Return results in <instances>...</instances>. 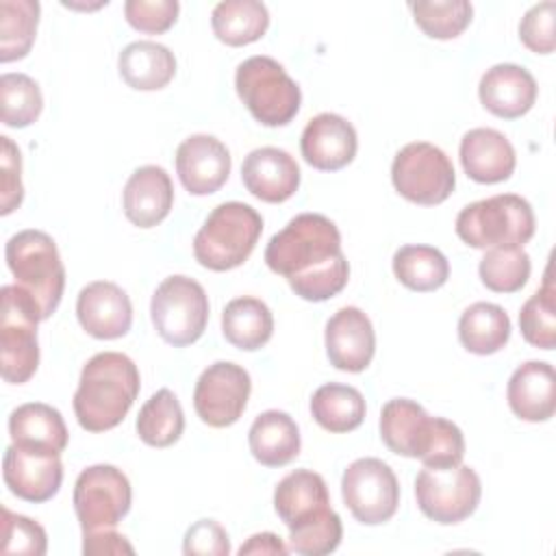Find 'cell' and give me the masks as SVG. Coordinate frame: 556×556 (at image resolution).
<instances>
[{
	"instance_id": "2",
	"label": "cell",
	"mask_w": 556,
	"mask_h": 556,
	"mask_svg": "<svg viewBox=\"0 0 556 556\" xmlns=\"http://www.w3.org/2000/svg\"><path fill=\"white\" fill-rule=\"evenodd\" d=\"M380 439L397 456L419 458L424 467H450L463 463L465 437L460 428L432 417L408 397H393L380 413Z\"/></svg>"
},
{
	"instance_id": "11",
	"label": "cell",
	"mask_w": 556,
	"mask_h": 556,
	"mask_svg": "<svg viewBox=\"0 0 556 556\" xmlns=\"http://www.w3.org/2000/svg\"><path fill=\"white\" fill-rule=\"evenodd\" d=\"M391 180L402 198L421 206L445 202L456 187L452 161L441 148L428 141L406 143L395 154Z\"/></svg>"
},
{
	"instance_id": "44",
	"label": "cell",
	"mask_w": 556,
	"mask_h": 556,
	"mask_svg": "<svg viewBox=\"0 0 556 556\" xmlns=\"http://www.w3.org/2000/svg\"><path fill=\"white\" fill-rule=\"evenodd\" d=\"M2 152H0V202L2 215L13 213L22 200H24V187H22V154L20 148L11 141V137H0Z\"/></svg>"
},
{
	"instance_id": "40",
	"label": "cell",
	"mask_w": 556,
	"mask_h": 556,
	"mask_svg": "<svg viewBox=\"0 0 556 556\" xmlns=\"http://www.w3.org/2000/svg\"><path fill=\"white\" fill-rule=\"evenodd\" d=\"M48 549L46 530L26 515L11 513L2 506V534H0V552L2 554H26V556H43Z\"/></svg>"
},
{
	"instance_id": "45",
	"label": "cell",
	"mask_w": 556,
	"mask_h": 556,
	"mask_svg": "<svg viewBox=\"0 0 556 556\" xmlns=\"http://www.w3.org/2000/svg\"><path fill=\"white\" fill-rule=\"evenodd\" d=\"M182 552L191 554H208V556H228L230 539L228 532L215 519H200L185 532Z\"/></svg>"
},
{
	"instance_id": "43",
	"label": "cell",
	"mask_w": 556,
	"mask_h": 556,
	"mask_svg": "<svg viewBox=\"0 0 556 556\" xmlns=\"http://www.w3.org/2000/svg\"><path fill=\"white\" fill-rule=\"evenodd\" d=\"M554 13L556 2L545 0L526 11L519 22V39L521 43L534 54H552L556 39H554Z\"/></svg>"
},
{
	"instance_id": "7",
	"label": "cell",
	"mask_w": 556,
	"mask_h": 556,
	"mask_svg": "<svg viewBox=\"0 0 556 556\" xmlns=\"http://www.w3.org/2000/svg\"><path fill=\"white\" fill-rule=\"evenodd\" d=\"M235 89L250 115L269 128L287 126L300 111L302 91L271 56H250L235 72Z\"/></svg>"
},
{
	"instance_id": "10",
	"label": "cell",
	"mask_w": 556,
	"mask_h": 556,
	"mask_svg": "<svg viewBox=\"0 0 556 556\" xmlns=\"http://www.w3.org/2000/svg\"><path fill=\"white\" fill-rule=\"evenodd\" d=\"M482 482L473 467H424L415 478V500L419 510L441 523L452 526L465 521L478 508Z\"/></svg>"
},
{
	"instance_id": "39",
	"label": "cell",
	"mask_w": 556,
	"mask_h": 556,
	"mask_svg": "<svg viewBox=\"0 0 556 556\" xmlns=\"http://www.w3.org/2000/svg\"><path fill=\"white\" fill-rule=\"evenodd\" d=\"M415 24L432 39H454L469 24L473 7L467 0H419L410 4Z\"/></svg>"
},
{
	"instance_id": "31",
	"label": "cell",
	"mask_w": 556,
	"mask_h": 556,
	"mask_svg": "<svg viewBox=\"0 0 556 556\" xmlns=\"http://www.w3.org/2000/svg\"><path fill=\"white\" fill-rule=\"evenodd\" d=\"M365 397L356 387L328 382L321 384L311 397L313 419L332 434H345L356 430L365 419Z\"/></svg>"
},
{
	"instance_id": "3",
	"label": "cell",
	"mask_w": 556,
	"mask_h": 556,
	"mask_svg": "<svg viewBox=\"0 0 556 556\" xmlns=\"http://www.w3.org/2000/svg\"><path fill=\"white\" fill-rule=\"evenodd\" d=\"M141 378L135 361L122 352L91 356L74 393V415L83 430L106 432L122 424L135 404Z\"/></svg>"
},
{
	"instance_id": "25",
	"label": "cell",
	"mask_w": 556,
	"mask_h": 556,
	"mask_svg": "<svg viewBox=\"0 0 556 556\" xmlns=\"http://www.w3.org/2000/svg\"><path fill=\"white\" fill-rule=\"evenodd\" d=\"M510 410L523 421H547L556 410V374L547 361L521 363L506 387Z\"/></svg>"
},
{
	"instance_id": "32",
	"label": "cell",
	"mask_w": 556,
	"mask_h": 556,
	"mask_svg": "<svg viewBox=\"0 0 556 556\" xmlns=\"http://www.w3.org/2000/svg\"><path fill=\"white\" fill-rule=\"evenodd\" d=\"M215 37L232 48L258 41L269 28V11L256 0H224L211 13Z\"/></svg>"
},
{
	"instance_id": "41",
	"label": "cell",
	"mask_w": 556,
	"mask_h": 556,
	"mask_svg": "<svg viewBox=\"0 0 556 556\" xmlns=\"http://www.w3.org/2000/svg\"><path fill=\"white\" fill-rule=\"evenodd\" d=\"M343 539V523L337 513L311 523L306 528L289 532V549L302 556H324L339 547Z\"/></svg>"
},
{
	"instance_id": "16",
	"label": "cell",
	"mask_w": 556,
	"mask_h": 556,
	"mask_svg": "<svg viewBox=\"0 0 556 556\" xmlns=\"http://www.w3.org/2000/svg\"><path fill=\"white\" fill-rule=\"evenodd\" d=\"M228 148L213 135H191L176 150V174L191 195H211L230 176Z\"/></svg>"
},
{
	"instance_id": "13",
	"label": "cell",
	"mask_w": 556,
	"mask_h": 556,
	"mask_svg": "<svg viewBox=\"0 0 556 556\" xmlns=\"http://www.w3.org/2000/svg\"><path fill=\"white\" fill-rule=\"evenodd\" d=\"M341 495L352 517L365 526L389 521L400 506V482L380 458H358L341 478Z\"/></svg>"
},
{
	"instance_id": "33",
	"label": "cell",
	"mask_w": 556,
	"mask_h": 556,
	"mask_svg": "<svg viewBox=\"0 0 556 556\" xmlns=\"http://www.w3.org/2000/svg\"><path fill=\"white\" fill-rule=\"evenodd\" d=\"M393 274L410 291L428 293L441 289L450 278L445 254L432 245L410 243L393 254Z\"/></svg>"
},
{
	"instance_id": "20",
	"label": "cell",
	"mask_w": 556,
	"mask_h": 556,
	"mask_svg": "<svg viewBox=\"0 0 556 556\" xmlns=\"http://www.w3.org/2000/svg\"><path fill=\"white\" fill-rule=\"evenodd\" d=\"M300 150L311 167L319 172H339L354 161L358 137L345 117L337 113H319L304 126Z\"/></svg>"
},
{
	"instance_id": "1",
	"label": "cell",
	"mask_w": 556,
	"mask_h": 556,
	"mask_svg": "<svg viewBox=\"0 0 556 556\" xmlns=\"http://www.w3.org/2000/svg\"><path fill=\"white\" fill-rule=\"evenodd\" d=\"M265 263L287 278L291 291L306 302H326L343 291L350 263L341 250V232L321 213H300L265 248Z\"/></svg>"
},
{
	"instance_id": "26",
	"label": "cell",
	"mask_w": 556,
	"mask_h": 556,
	"mask_svg": "<svg viewBox=\"0 0 556 556\" xmlns=\"http://www.w3.org/2000/svg\"><path fill=\"white\" fill-rule=\"evenodd\" d=\"M252 456L265 467H285L300 454V428L285 410L261 413L248 432Z\"/></svg>"
},
{
	"instance_id": "47",
	"label": "cell",
	"mask_w": 556,
	"mask_h": 556,
	"mask_svg": "<svg viewBox=\"0 0 556 556\" xmlns=\"http://www.w3.org/2000/svg\"><path fill=\"white\" fill-rule=\"evenodd\" d=\"M241 556L248 554H289V547L282 543V539L274 532H261V534H252L241 547H239Z\"/></svg>"
},
{
	"instance_id": "17",
	"label": "cell",
	"mask_w": 556,
	"mask_h": 556,
	"mask_svg": "<svg viewBox=\"0 0 556 556\" xmlns=\"http://www.w3.org/2000/svg\"><path fill=\"white\" fill-rule=\"evenodd\" d=\"M76 317L93 339H119L132 326V304L126 291L111 280L85 285L76 298Z\"/></svg>"
},
{
	"instance_id": "4",
	"label": "cell",
	"mask_w": 556,
	"mask_h": 556,
	"mask_svg": "<svg viewBox=\"0 0 556 556\" xmlns=\"http://www.w3.org/2000/svg\"><path fill=\"white\" fill-rule=\"evenodd\" d=\"M263 217L245 202L217 204L193 237L195 261L211 271H228L243 265L258 243Z\"/></svg>"
},
{
	"instance_id": "19",
	"label": "cell",
	"mask_w": 556,
	"mask_h": 556,
	"mask_svg": "<svg viewBox=\"0 0 556 556\" xmlns=\"http://www.w3.org/2000/svg\"><path fill=\"white\" fill-rule=\"evenodd\" d=\"M274 508L289 532L317 523L334 513L326 480L311 469H295L276 484Z\"/></svg>"
},
{
	"instance_id": "24",
	"label": "cell",
	"mask_w": 556,
	"mask_h": 556,
	"mask_svg": "<svg viewBox=\"0 0 556 556\" xmlns=\"http://www.w3.org/2000/svg\"><path fill=\"white\" fill-rule=\"evenodd\" d=\"M124 215L139 228L161 224L174 204V185L169 174L159 165L137 167L124 185Z\"/></svg>"
},
{
	"instance_id": "27",
	"label": "cell",
	"mask_w": 556,
	"mask_h": 556,
	"mask_svg": "<svg viewBox=\"0 0 556 556\" xmlns=\"http://www.w3.org/2000/svg\"><path fill=\"white\" fill-rule=\"evenodd\" d=\"M122 80L137 91H159L176 76L174 52L156 41H132L117 59Z\"/></svg>"
},
{
	"instance_id": "29",
	"label": "cell",
	"mask_w": 556,
	"mask_h": 556,
	"mask_svg": "<svg viewBox=\"0 0 556 556\" xmlns=\"http://www.w3.org/2000/svg\"><path fill=\"white\" fill-rule=\"evenodd\" d=\"M222 334L239 350H261L274 334V315L258 298H235L224 306Z\"/></svg>"
},
{
	"instance_id": "46",
	"label": "cell",
	"mask_w": 556,
	"mask_h": 556,
	"mask_svg": "<svg viewBox=\"0 0 556 556\" xmlns=\"http://www.w3.org/2000/svg\"><path fill=\"white\" fill-rule=\"evenodd\" d=\"M83 554L100 556V554H135V547L126 541L124 534L113 530L83 532Z\"/></svg>"
},
{
	"instance_id": "28",
	"label": "cell",
	"mask_w": 556,
	"mask_h": 556,
	"mask_svg": "<svg viewBox=\"0 0 556 556\" xmlns=\"http://www.w3.org/2000/svg\"><path fill=\"white\" fill-rule=\"evenodd\" d=\"M9 437L11 443L20 447L52 450L59 454L67 447L70 441L61 413L43 402H28L11 410Z\"/></svg>"
},
{
	"instance_id": "14",
	"label": "cell",
	"mask_w": 556,
	"mask_h": 556,
	"mask_svg": "<svg viewBox=\"0 0 556 556\" xmlns=\"http://www.w3.org/2000/svg\"><path fill=\"white\" fill-rule=\"evenodd\" d=\"M252 391L250 374L232 363L217 361L208 365L193 389V408L211 428H228L243 415Z\"/></svg>"
},
{
	"instance_id": "18",
	"label": "cell",
	"mask_w": 556,
	"mask_h": 556,
	"mask_svg": "<svg viewBox=\"0 0 556 556\" xmlns=\"http://www.w3.org/2000/svg\"><path fill=\"white\" fill-rule=\"evenodd\" d=\"M324 341L330 365L350 374L367 369L376 352L371 319L356 306H343L328 319Z\"/></svg>"
},
{
	"instance_id": "5",
	"label": "cell",
	"mask_w": 556,
	"mask_h": 556,
	"mask_svg": "<svg viewBox=\"0 0 556 556\" xmlns=\"http://www.w3.org/2000/svg\"><path fill=\"white\" fill-rule=\"evenodd\" d=\"M456 235L476 250L523 248L536 228L530 202L517 193H497L467 204L456 217Z\"/></svg>"
},
{
	"instance_id": "38",
	"label": "cell",
	"mask_w": 556,
	"mask_h": 556,
	"mask_svg": "<svg viewBox=\"0 0 556 556\" xmlns=\"http://www.w3.org/2000/svg\"><path fill=\"white\" fill-rule=\"evenodd\" d=\"M519 328L523 339L541 350H554L556 345V291L545 274V282L536 289L519 311Z\"/></svg>"
},
{
	"instance_id": "8",
	"label": "cell",
	"mask_w": 556,
	"mask_h": 556,
	"mask_svg": "<svg viewBox=\"0 0 556 556\" xmlns=\"http://www.w3.org/2000/svg\"><path fill=\"white\" fill-rule=\"evenodd\" d=\"M0 371L4 382L24 384L39 367L37 324L43 321L35 298L17 285L0 289Z\"/></svg>"
},
{
	"instance_id": "34",
	"label": "cell",
	"mask_w": 556,
	"mask_h": 556,
	"mask_svg": "<svg viewBox=\"0 0 556 556\" xmlns=\"http://www.w3.org/2000/svg\"><path fill=\"white\" fill-rule=\"evenodd\" d=\"M185 430V413L169 389H159L137 415V434L150 447L174 445Z\"/></svg>"
},
{
	"instance_id": "23",
	"label": "cell",
	"mask_w": 556,
	"mask_h": 556,
	"mask_svg": "<svg viewBox=\"0 0 556 556\" xmlns=\"http://www.w3.org/2000/svg\"><path fill=\"white\" fill-rule=\"evenodd\" d=\"M458 156L465 174L480 185L508 180L517 165L513 143L495 128H471L465 132Z\"/></svg>"
},
{
	"instance_id": "37",
	"label": "cell",
	"mask_w": 556,
	"mask_h": 556,
	"mask_svg": "<svg viewBox=\"0 0 556 556\" xmlns=\"http://www.w3.org/2000/svg\"><path fill=\"white\" fill-rule=\"evenodd\" d=\"M532 271L530 256L523 248H491L478 265L482 285L495 293L519 291Z\"/></svg>"
},
{
	"instance_id": "6",
	"label": "cell",
	"mask_w": 556,
	"mask_h": 556,
	"mask_svg": "<svg viewBox=\"0 0 556 556\" xmlns=\"http://www.w3.org/2000/svg\"><path fill=\"white\" fill-rule=\"evenodd\" d=\"M4 258L15 285L35 298L41 317L48 319L65 289V267L54 239L43 230H20L7 241Z\"/></svg>"
},
{
	"instance_id": "30",
	"label": "cell",
	"mask_w": 556,
	"mask_h": 556,
	"mask_svg": "<svg viewBox=\"0 0 556 556\" xmlns=\"http://www.w3.org/2000/svg\"><path fill=\"white\" fill-rule=\"evenodd\" d=\"M510 317L493 302H476L467 306L458 319V339L463 348L478 356L500 352L510 339Z\"/></svg>"
},
{
	"instance_id": "15",
	"label": "cell",
	"mask_w": 556,
	"mask_h": 556,
	"mask_svg": "<svg viewBox=\"0 0 556 556\" xmlns=\"http://www.w3.org/2000/svg\"><path fill=\"white\" fill-rule=\"evenodd\" d=\"M2 478L15 497L33 504L48 502L59 493L63 482L61 454L11 443L2 458Z\"/></svg>"
},
{
	"instance_id": "9",
	"label": "cell",
	"mask_w": 556,
	"mask_h": 556,
	"mask_svg": "<svg viewBox=\"0 0 556 556\" xmlns=\"http://www.w3.org/2000/svg\"><path fill=\"white\" fill-rule=\"evenodd\" d=\"M150 317L165 343L174 348L191 345L206 330L208 295L204 287L189 276H167L152 295Z\"/></svg>"
},
{
	"instance_id": "36",
	"label": "cell",
	"mask_w": 556,
	"mask_h": 556,
	"mask_svg": "<svg viewBox=\"0 0 556 556\" xmlns=\"http://www.w3.org/2000/svg\"><path fill=\"white\" fill-rule=\"evenodd\" d=\"M43 109L39 85L22 72H7L0 76V117L4 126L26 128Z\"/></svg>"
},
{
	"instance_id": "42",
	"label": "cell",
	"mask_w": 556,
	"mask_h": 556,
	"mask_svg": "<svg viewBox=\"0 0 556 556\" xmlns=\"http://www.w3.org/2000/svg\"><path fill=\"white\" fill-rule=\"evenodd\" d=\"M178 0H128L124 4L126 22L146 35H161L178 20Z\"/></svg>"
},
{
	"instance_id": "22",
	"label": "cell",
	"mask_w": 556,
	"mask_h": 556,
	"mask_svg": "<svg viewBox=\"0 0 556 556\" xmlns=\"http://www.w3.org/2000/svg\"><path fill=\"white\" fill-rule=\"evenodd\" d=\"M539 96L534 76L515 63H497L489 67L478 85L482 106L502 119H517L526 115Z\"/></svg>"
},
{
	"instance_id": "21",
	"label": "cell",
	"mask_w": 556,
	"mask_h": 556,
	"mask_svg": "<svg viewBox=\"0 0 556 556\" xmlns=\"http://www.w3.org/2000/svg\"><path fill=\"white\" fill-rule=\"evenodd\" d=\"M241 180L254 198L280 204L298 191L300 165L287 150L274 146L256 148L243 159Z\"/></svg>"
},
{
	"instance_id": "12",
	"label": "cell",
	"mask_w": 556,
	"mask_h": 556,
	"mask_svg": "<svg viewBox=\"0 0 556 556\" xmlns=\"http://www.w3.org/2000/svg\"><path fill=\"white\" fill-rule=\"evenodd\" d=\"M72 502L83 532L113 530L130 510L132 489L122 469L100 463L78 473Z\"/></svg>"
},
{
	"instance_id": "35",
	"label": "cell",
	"mask_w": 556,
	"mask_h": 556,
	"mask_svg": "<svg viewBox=\"0 0 556 556\" xmlns=\"http://www.w3.org/2000/svg\"><path fill=\"white\" fill-rule=\"evenodd\" d=\"M37 0H2L0 2V61L11 63L24 59L37 35L39 24Z\"/></svg>"
}]
</instances>
